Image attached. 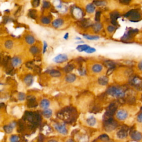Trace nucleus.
Instances as JSON below:
<instances>
[{
	"mask_svg": "<svg viewBox=\"0 0 142 142\" xmlns=\"http://www.w3.org/2000/svg\"><path fill=\"white\" fill-rule=\"evenodd\" d=\"M44 136L42 134H40L38 137V142H43L44 141Z\"/></svg>",
	"mask_w": 142,
	"mask_h": 142,
	"instance_id": "4d7b16f0",
	"label": "nucleus"
},
{
	"mask_svg": "<svg viewBox=\"0 0 142 142\" xmlns=\"http://www.w3.org/2000/svg\"><path fill=\"white\" fill-rule=\"evenodd\" d=\"M98 139H101V141L104 142H108L109 141V137H108V135H106V134L101 135V136L98 137Z\"/></svg>",
	"mask_w": 142,
	"mask_h": 142,
	"instance_id": "4c0bfd02",
	"label": "nucleus"
},
{
	"mask_svg": "<svg viewBox=\"0 0 142 142\" xmlns=\"http://www.w3.org/2000/svg\"><path fill=\"white\" fill-rule=\"evenodd\" d=\"M93 28L94 31L96 32H99L102 28V26L101 24L100 23H99L98 22H96V23H94L93 26Z\"/></svg>",
	"mask_w": 142,
	"mask_h": 142,
	"instance_id": "473e14b6",
	"label": "nucleus"
},
{
	"mask_svg": "<svg viewBox=\"0 0 142 142\" xmlns=\"http://www.w3.org/2000/svg\"><path fill=\"white\" fill-rule=\"evenodd\" d=\"M25 40H26V42L27 43L30 45L33 44L35 42V38L34 36H32V35L26 36L25 37Z\"/></svg>",
	"mask_w": 142,
	"mask_h": 142,
	"instance_id": "b1692460",
	"label": "nucleus"
},
{
	"mask_svg": "<svg viewBox=\"0 0 142 142\" xmlns=\"http://www.w3.org/2000/svg\"><path fill=\"white\" fill-rule=\"evenodd\" d=\"M78 72L79 74H80L81 75H86V71L84 68H80L78 69Z\"/></svg>",
	"mask_w": 142,
	"mask_h": 142,
	"instance_id": "3c124183",
	"label": "nucleus"
},
{
	"mask_svg": "<svg viewBox=\"0 0 142 142\" xmlns=\"http://www.w3.org/2000/svg\"><path fill=\"white\" fill-rule=\"evenodd\" d=\"M131 83L137 88L141 89L142 88V81L139 77H132L130 80Z\"/></svg>",
	"mask_w": 142,
	"mask_h": 142,
	"instance_id": "1a4fd4ad",
	"label": "nucleus"
},
{
	"mask_svg": "<svg viewBox=\"0 0 142 142\" xmlns=\"http://www.w3.org/2000/svg\"><path fill=\"white\" fill-rule=\"evenodd\" d=\"M128 128L127 126L122 127L120 130L118 131L117 133V137L120 139L126 138L128 136Z\"/></svg>",
	"mask_w": 142,
	"mask_h": 142,
	"instance_id": "423d86ee",
	"label": "nucleus"
},
{
	"mask_svg": "<svg viewBox=\"0 0 142 142\" xmlns=\"http://www.w3.org/2000/svg\"><path fill=\"white\" fill-rule=\"evenodd\" d=\"M106 92L109 95L116 98H123L125 96V92L123 89L115 86L109 87Z\"/></svg>",
	"mask_w": 142,
	"mask_h": 142,
	"instance_id": "f03ea898",
	"label": "nucleus"
},
{
	"mask_svg": "<svg viewBox=\"0 0 142 142\" xmlns=\"http://www.w3.org/2000/svg\"><path fill=\"white\" fill-rule=\"evenodd\" d=\"M25 120H23V119L19 120V122H18V127L17 129V132H19V133H21L23 131H25Z\"/></svg>",
	"mask_w": 142,
	"mask_h": 142,
	"instance_id": "4be33fe9",
	"label": "nucleus"
},
{
	"mask_svg": "<svg viewBox=\"0 0 142 142\" xmlns=\"http://www.w3.org/2000/svg\"><path fill=\"white\" fill-rule=\"evenodd\" d=\"M96 51V49L95 48H93V47H89V48L87 49V50L85 52H86L87 53H92L95 52Z\"/></svg>",
	"mask_w": 142,
	"mask_h": 142,
	"instance_id": "49530a36",
	"label": "nucleus"
},
{
	"mask_svg": "<svg viewBox=\"0 0 142 142\" xmlns=\"http://www.w3.org/2000/svg\"><path fill=\"white\" fill-rule=\"evenodd\" d=\"M64 21L61 18H57L53 21L52 25L54 28H59L63 25Z\"/></svg>",
	"mask_w": 142,
	"mask_h": 142,
	"instance_id": "6ab92c4d",
	"label": "nucleus"
},
{
	"mask_svg": "<svg viewBox=\"0 0 142 142\" xmlns=\"http://www.w3.org/2000/svg\"><path fill=\"white\" fill-rule=\"evenodd\" d=\"M20 137L16 135H12L9 138L10 142H20Z\"/></svg>",
	"mask_w": 142,
	"mask_h": 142,
	"instance_id": "e433bc0d",
	"label": "nucleus"
},
{
	"mask_svg": "<svg viewBox=\"0 0 142 142\" xmlns=\"http://www.w3.org/2000/svg\"><path fill=\"white\" fill-rule=\"evenodd\" d=\"M53 60L57 63H63L68 60V56L66 54H60L55 57Z\"/></svg>",
	"mask_w": 142,
	"mask_h": 142,
	"instance_id": "9d476101",
	"label": "nucleus"
},
{
	"mask_svg": "<svg viewBox=\"0 0 142 142\" xmlns=\"http://www.w3.org/2000/svg\"><path fill=\"white\" fill-rule=\"evenodd\" d=\"M42 114H43L45 118H49L52 116V110L50 109H44L43 111Z\"/></svg>",
	"mask_w": 142,
	"mask_h": 142,
	"instance_id": "bb28decb",
	"label": "nucleus"
},
{
	"mask_svg": "<svg viewBox=\"0 0 142 142\" xmlns=\"http://www.w3.org/2000/svg\"><path fill=\"white\" fill-rule=\"evenodd\" d=\"M51 6V3H49V2L47 1H44L43 3V7L44 8H48L49 7H50Z\"/></svg>",
	"mask_w": 142,
	"mask_h": 142,
	"instance_id": "603ef678",
	"label": "nucleus"
},
{
	"mask_svg": "<svg viewBox=\"0 0 142 142\" xmlns=\"http://www.w3.org/2000/svg\"><path fill=\"white\" fill-rule=\"evenodd\" d=\"M90 46H89L87 44H81V45H78L76 48L77 50L78 51L80 52L83 51H86L87 49H88Z\"/></svg>",
	"mask_w": 142,
	"mask_h": 142,
	"instance_id": "7c9ffc66",
	"label": "nucleus"
},
{
	"mask_svg": "<svg viewBox=\"0 0 142 142\" xmlns=\"http://www.w3.org/2000/svg\"><path fill=\"white\" fill-rule=\"evenodd\" d=\"M101 15V11H97L95 17V20L97 22H99L100 21V17Z\"/></svg>",
	"mask_w": 142,
	"mask_h": 142,
	"instance_id": "de8ad7c7",
	"label": "nucleus"
},
{
	"mask_svg": "<svg viewBox=\"0 0 142 142\" xmlns=\"http://www.w3.org/2000/svg\"><path fill=\"white\" fill-rule=\"evenodd\" d=\"M74 65H72V64H69V65L66 66V67L64 68V71H65L66 73H68L72 72L73 69H74Z\"/></svg>",
	"mask_w": 142,
	"mask_h": 142,
	"instance_id": "72a5a7b5",
	"label": "nucleus"
},
{
	"mask_svg": "<svg viewBox=\"0 0 142 142\" xmlns=\"http://www.w3.org/2000/svg\"><path fill=\"white\" fill-rule=\"evenodd\" d=\"M34 72L36 73H37V74H39V73H41V68H40L39 66H35V67L34 68Z\"/></svg>",
	"mask_w": 142,
	"mask_h": 142,
	"instance_id": "8fccbe9b",
	"label": "nucleus"
},
{
	"mask_svg": "<svg viewBox=\"0 0 142 142\" xmlns=\"http://www.w3.org/2000/svg\"><path fill=\"white\" fill-rule=\"evenodd\" d=\"M76 79V76L73 74H68L66 77V80L68 83L74 82Z\"/></svg>",
	"mask_w": 142,
	"mask_h": 142,
	"instance_id": "393cba45",
	"label": "nucleus"
},
{
	"mask_svg": "<svg viewBox=\"0 0 142 142\" xmlns=\"http://www.w3.org/2000/svg\"><path fill=\"white\" fill-rule=\"evenodd\" d=\"M47 72H48L49 74L53 77H59L61 75V72L57 70H49L47 71Z\"/></svg>",
	"mask_w": 142,
	"mask_h": 142,
	"instance_id": "5701e85b",
	"label": "nucleus"
},
{
	"mask_svg": "<svg viewBox=\"0 0 142 142\" xmlns=\"http://www.w3.org/2000/svg\"><path fill=\"white\" fill-rule=\"evenodd\" d=\"M75 39H78V40H79L80 41V40L81 39V38H79V37H76L75 38Z\"/></svg>",
	"mask_w": 142,
	"mask_h": 142,
	"instance_id": "69168bd1",
	"label": "nucleus"
},
{
	"mask_svg": "<svg viewBox=\"0 0 142 142\" xmlns=\"http://www.w3.org/2000/svg\"><path fill=\"white\" fill-rule=\"evenodd\" d=\"M138 68L140 70L142 71V61H141L138 64Z\"/></svg>",
	"mask_w": 142,
	"mask_h": 142,
	"instance_id": "052dcab7",
	"label": "nucleus"
},
{
	"mask_svg": "<svg viewBox=\"0 0 142 142\" xmlns=\"http://www.w3.org/2000/svg\"><path fill=\"white\" fill-rule=\"evenodd\" d=\"M115 30V26H109L107 27V30L109 32L112 33L113 32H114Z\"/></svg>",
	"mask_w": 142,
	"mask_h": 142,
	"instance_id": "09e8293b",
	"label": "nucleus"
},
{
	"mask_svg": "<svg viewBox=\"0 0 142 142\" xmlns=\"http://www.w3.org/2000/svg\"><path fill=\"white\" fill-rule=\"evenodd\" d=\"M47 46H48V45H47V42L46 41H44L43 42V53H44L46 52V49L47 48Z\"/></svg>",
	"mask_w": 142,
	"mask_h": 142,
	"instance_id": "5fc2aeb1",
	"label": "nucleus"
},
{
	"mask_svg": "<svg viewBox=\"0 0 142 142\" xmlns=\"http://www.w3.org/2000/svg\"><path fill=\"white\" fill-rule=\"evenodd\" d=\"M113 70H114V69H113V68H109V69H108V72H107V74H108V75L110 74L111 73H112Z\"/></svg>",
	"mask_w": 142,
	"mask_h": 142,
	"instance_id": "bf43d9fd",
	"label": "nucleus"
},
{
	"mask_svg": "<svg viewBox=\"0 0 142 142\" xmlns=\"http://www.w3.org/2000/svg\"><path fill=\"white\" fill-rule=\"evenodd\" d=\"M83 37L84 38L88 40H97L99 38V37L98 36H93V35H84Z\"/></svg>",
	"mask_w": 142,
	"mask_h": 142,
	"instance_id": "f704fd0d",
	"label": "nucleus"
},
{
	"mask_svg": "<svg viewBox=\"0 0 142 142\" xmlns=\"http://www.w3.org/2000/svg\"><path fill=\"white\" fill-rule=\"evenodd\" d=\"M16 124H17L16 122H13L11 123L8 125H4V126L3 127V129H4V132L7 134L11 133V132H12L14 128L16 127Z\"/></svg>",
	"mask_w": 142,
	"mask_h": 142,
	"instance_id": "2eb2a0df",
	"label": "nucleus"
},
{
	"mask_svg": "<svg viewBox=\"0 0 142 142\" xmlns=\"http://www.w3.org/2000/svg\"><path fill=\"white\" fill-rule=\"evenodd\" d=\"M11 65L13 67H16L20 66L21 63H22V61H21L20 58L17 57H15L11 59Z\"/></svg>",
	"mask_w": 142,
	"mask_h": 142,
	"instance_id": "f3484780",
	"label": "nucleus"
},
{
	"mask_svg": "<svg viewBox=\"0 0 142 142\" xmlns=\"http://www.w3.org/2000/svg\"><path fill=\"white\" fill-rule=\"evenodd\" d=\"M68 36H69V34H68V33H67V34H66L65 36H64V38L65 39H67L68 38Z\"/></svg>",
	"mask_w": 142,
	"mask_h": 142,
	"instance_id": "680f3d73",
	"label": "nucleus"
},
{
	"mask_svg": "<svg viewBox=\"0 0 142 142\" xmlns=\"http://www.w3.org/2000/svg\"><path fill=\"white\" fill-rule=\"evenodd\" d=\"M105 65L106 67L108 68V69H109V68H113V69H114L115 67V63L112 61H105Z\"/></svg>",
	"mask_w": 142,
	"mask_h": 142,
	"instance_id": "2f4dec72",
	"label": "nucleus"
},
{
	"mask_svg": "<svg viewBox=\"0 0 142 142\" xmlns=\"http://www.w3.org/2000/svg\"><path fill=\"white\" fill-rule=\"evenodd\" d=\"M40 3V0H33L32 2V6L34 7H37L39 5Z\"/></svg>",
	"mask_w": 142,
	"mask_h": 142,
	"instance_id": "a18cd8bd",
	"label": "nucleus"
},
{
	"mask_svg": "<svg viewBox=\"0 0 142 142\" xmlns=\"http://www.w3.org/2000/svg\"><path fill=\"white\" fill-rule=\"evenodd\" d=\"M13 42L11 40H7L6 41L5 43H4V46H5V47L7 49H11L13 47Z\"/></svg>",
	"mask_w": 142,
	"mask_h": 142,
	"instance_id": "58836bf2",
	"label": "nucleus"
},
{
	"mask_svg": "<svg viewBox=\"0 0 142 142\" xmlns=\"http://www.w3.org/2000/svg\"><path fill=\"white\" fill-rule=\"evenodd\" d=\"M137 120L139 122L142 123V113H141L140 114H138V117H137Z\"/></svg>",
	"mask_w": 142,
	"mask_h": 142,
	"instance_id": "6e6d98bb",
	"label": "nucleus"
},
{
	"mask_svg": "<svg viewBox=\"0 0 142 142\" xmlns=\"http://www.w3.org/2000/svg\"><path fill=\"white\" fill-rule=\"evenodd\" d=\"M51 19L48 17H44L41 19V22L45 25H48L51 23Z\"/></svg>",
	"mask_w": 142,
	"mask_h": 142,
	"instance_id": "ea45409f",
	"label": "nucleus"
},
{
	"mask_svg": "<svg viewBox=\"0 0 142 142\" xmlns=\"http://www.w3.org/2000/svg\"><path fill=\"white\" fill-rule=\"evenodd\" d=\"M83 43V41H79L77 42V43Z\"/></svg>",
	"mask_w": 142,
	"mask_h": 142,
	"instance_id": "338daca9",
	"label": "nucleus"
},
{
	"mask_svg": "<svg viewBox=\"0 0 142 142\" xmlns=\"http://www.w3.org/2000/svg\"><path fill=\"white\" fill-rule=\"evenodd\" d=\"M24 82L26 86L30 87L32 84L34 82V77L31 74H28L25 77L24 79Z\"/></svg>",
	"mask_w": 142,
	"mask_h": 142,
	"instance_id": "a211bd4d",
	"label": "nucleus"
},
{
	"mask_svg": "<svg viewBox=\"0 0 142 142\" xmlns=\"http://www.w3.org/2000/svg\"><path fill=\"white\" fill-rule=\"evenodd\" d=\"M128 117V113L125 110H119L117 113V118L119 120H125Z\"/></svg>",
	"mask_w": 142,
	"mask_h": 142,
	"instance_id": "dca6fc26",
	"label": "nucleus"
},
{
	"mask_svg": "<svg viewBox=\"0 0 142 142\" xmlns=\"http://www.w3.org/2000/svg\"><path fill=\"white\" fill-rule=\"evenodd\" d=\"M22 119L23 120H27L30 123H34V113L30 111H26L23 116Z\"/></svg>",
	"mask_w": 142,
	"mask_h": 142,
	"instance_id": "9b49d317",
	"label": "nucleus"
},
{
	"mask_svg": "<svg viewBox=\"0 0 142 142\" xmlns=\"http://www.w3.org/2000/svg\"><path fill=\"white\" fill-rule=\"evenodd\" d=\"M92 71L94 73H99L103 70V66L100 64H96L92 68Z\"/></svg>",
	"mask_w": 142,
	"mask_h": 142,
	"instance_id": "412c9836",
	"label": "nucleus"
},
{
	"mask_svg": "<svg viewBox=\"0 0 142 142\" xmlns=\"http://www.w3.org/2000/svg\"><path fill=\"white\" fill-rule=\"evenodd\" d=\"M101 109L98 108V107H94V108H93V111L92 112H94V113H97V112H98L100 111Z\"/></svg>",
	"mask_w": 142,
	"mask_h": 142,
	"instance_id": "13d9d810",
	"label": "nucleus"
},
{
	"mask_svg": "<svg viewBox=\"0 0 142 142\" xmlns=\"http://www.w3.org/2000/svg\"><path fill=\"white\" fill-rule=\"evenodd\" d=\"M40 105H41V106L42 108L46 109H47L49 107V102L48 100H47V99H44L43 100L41 101Z\"/></svg>",
	"mask_w": 142,
	"mask_h": 142,
	"instance_id": "cd10ccee",
	"label": "nucleus"
},
{
	"mask_svg": "<svg viewBox=\"0 0 142 142\" xmlns=\"http://www.w3.org/2000/svg\"><path fill=\"white\" fill-rule=\"evenodd\" d=\"M117 108H118V106L117 104L115 103H110L109 106H108L107 109H106V114L110 116H112L113 117V115L114 114L116 110H117Z\"/></svg>",
	"mask_w": 142,
	"mask_h": 142,
	"instance_id": "0eeeda50",
	"label": "nucleus"
},
{
	"mask_svg": "<svg viewBox=\"0 0 142 142\" xmlns=\"http://www.w3.org/2000/svg\"><path fill=\"white\" fill-rule=\"evenodd\" d=\"M27 106L28 108H36L38 104L36 101V98L33 96H28L27 97Z\"/></svg>",
	"mask_w": 142,
	"mask_h": 142,
	"instance_id": "6e6552de",
	"label": "nucleus"
},
{
	"mask_svg": "<svg viewBox=\"0 0 142 142\" xmlns=\"http://www.w3.org/2000/svg\"><path fill=\"white\" fill-rule=\"evenodd\" d=\"M110 17L111 23H112V25H113V26H116L118 25L117 20L120 17L119 13L117 11L113 12L110 13Z\"/></svg>",
	"mask_w": 142,
	"mask_h": 142,
	"instance_id": "ddd939ff",
	"label": "nucleus"
},
{
	"mask_svg": "<svg viewBox=\"0 0 142 142\" xmlns=\"http://www.w3.org/2000/svg\"><path fill=\"white\" fill-rule=\"evenodd\" d=\"M104 128L107 132H110L114 130L118 127V123L113 119V118L106 122H103Z\"/></svg>",
	"mask_w": 142,
	"mask_h": 142,
	"instance_id": "20e7f679",
	"label": "nucleus"
},
{
	"mask_svg": "<svg viewBox=\"0 0 142 142\" xmlns=\"http://www.w3.org/2000/svg\"><path fill=\"white\" fill-rule=\"evenodd\" d=\"M57 116L59 118L63 119L67 123H72L74 122L77 117V113L75 109L68 106L64 108L58 113Z\"/></svg>",
	"mask_w": 142,
	"mask_h": 142,
	"instance_id": "f257e3e1",
	"label": "nucleus"
},
{
	"mask_svg": "<svg viewBox=\"0 0 142 142\" xmlns=\"http://www.w3.org/2000/svg\"><path fill=\"white\" fill-rule=\"evenodd\" d=\"M30 52L32 54H37L38 53H39V48H38L37 46H32L31 47L30 49Z\"/></svg>",
	"mask_w": 142,
	"mask_h": 142,
	"instance_id": "c9c22d12",
	"label": "nucleus"
},
{
	"mask_svg": "<svg viewBox=\"0 0 142 142\" xmlns=\"http://www.w3.org/2000/svg\"><path fill=\"white\" fill-rule=\"evenodd\" d=\"M26 98V95L23 93H19L18 95V99L19 101H24Z\"/></svg>",
	"mask_w": 142,
	"mask_h": 142,
	"instance_id": "79ce46f5",
	"label": "nucleus"
},
{
	"mask_svg": "<svg viewBox=\"0 0 142 142\" xmlns=\"http://www.w3.org/2000/svg\"><path fill=\"white\" fill-rule=\"evenodd\" d=\"M26 67L28 68H30V69H34V67H35V65H34V63H33L32 62H28L26 63Z\"/></svg>",
	"mask_w": 142,
	"mask_h": 142,
	"instance_id": "c03bdc74",
	"label": "nucleus"
},
{
	"mask_svg": "<svg viewBox=\"0 0 142 142\" xmlns=\"http://www.w3.org/2000/svg\"><path fill=\"white\" fill-rule=\"evenodd\" d=\"M82 11L81 9L78 8H75L74 9V11H73V14H74L75 17H77V18H79L82 17Z\"/></svg>",
	"mask_w": 142,
	"mask_h": 142,
	"instance_id": "c756f323",
	"label": "nucleus"
},
{
	"mask_svg": "<svg viewBox=\"0 0 142 142\" xmlns=\"http://www.w3.org/2000/svg\"><path fill=\"white\" fill-rule=\"evenodd\" d=\"M94 4H96L97 6H105L106 5V2L105 1H102V0H101V1H96L94 2Z\"/></svg>",
	"mask_w": 142,
	"mask_h": 142,
	"instance_id": "a19ab883",
	"label": "nucleus"
},
{
	"mask_svg": "<svg viewBox=\"0 0 142 142\" xmlns=\"http://www.w3.org/2000/svg\"><path fill=\"white\" fill-rule=\"evenodd\" d=\"M29 13V15L30 17L32 18H36V11L35 10H30Z\"/></svg>",
	"mask_w": 142,
	"mask_h": 142,
	"instance_id": "37998d69",
	"label": "nucleus"
},
{
	"mask_svg": "<svg viewBox=\"0 0 142 142\" xmlns=\"http://www.w3.org/2000/svg\"><path fill=\"white\" fill-rule=\"evenodd\" d=\"M97 120L94 117H91L87 119V123L90 126H94L96 124Z\"/></svg>",
	"mask_w": 142,
	"mask_h": 142,
	"instance_id": "c85d7f7f",
	"label": "nucleus"
},
{
	"mask_svg": "<svg viewBox=\"0 0 142 142\" xmlns=\"http://www.w3.org/2000/svg\"><path fill=\"white\" fill-rule=\"evenodd\" d=\"M67 142H74L73 141V140H72V139H69V140L67 141Z\"/></svg>",
	"mask_w": 142,
	"mask_h": 142,
	"instance_id": "0e129e2a",
	"label": "nucleus"
},
{
	"mask_svg": "<svg viewBox=\"0 0 142 142\" xmlns=\"http://www.w3.org/2000/svg\"><path fill=\"white\" fill-rule=\"evenodd\" d=\"M138 30L129 28L128 30L125 32L124 35H123V36L122 38V40L123 41L125 42L130 41V40L133 38L134 36L138 33Z\"/></svg>",
	"mask_w": 142,
	"mask_h": 142,
	"instance_id": "39448f33",
	"label": "nucleus"
},
{
	"mask_svg": "<svg viewBox=\"0 0 142 142\" xmlns=\"http://www.w3.org/2000/svg\"><path fill=\"white\" fill-rule=\"evenodd\" d=\"M124 17L129 18V20L132 22H136L140 20L141 15L138 9H132L124 15Z\"/></svg>",
	"mask_w": 142,
	"mask_h": 142,
	"instance_id": "7ed1b4c3",
	"label": "nucleus"
},
{
	"mask_svg": "<svg viewBox=\"0 0 142 142\" xmlns=\"http://www.w3.org/2000/svg\"><path fill=\"white\" fill-rule=\"evenodd\" d=\"M98 81L99 84L102 86H106L108 83V78L106 76H102L99 78Z\"/></svg>",
	"mask_w": 142,
	"mask_h": 142,
	"instance_id": "aec40b11",
	"label": "nucleus"
},
{
	"mask_svg": "<svg viewBox=\"0 0 142 142\" xmlns=\"http://www.w3.org/2000/svg\"><path fill=\"white\" fill-rule=\"evenodd\" d=\"M131 137L132 139L136 141H139L142 139V134L137 131H132L131 132Z\"/></svg>",
	"mask_w": 142,
	"mask_h": 142,
	"instance_id": "4468645a",
	"label": "nucleus"
},
{
	"mask_svg": "<svg viewBox=\"0 0 142 142\" xmlns=\"http://www.w3.org/2000/svg\"><path fill=\"white\" fill-rule=\"evenodd\" d=\"M48 142H58L56 140H54V139H51V140H49Z\"/></svg>",
	"mask_w": 142,
	"mask_h": 142,
	"instance_id": "e2e57ef3",
	"label": "nucleus"
},
{
	"mask_svg": "<svg viewBox=\"0 0 142 142\" xmlns=\"http://www.w3.org/2000/svg\"><path fill=\"white\" fill-rule=\"evenodd\" d=\"M120 2L122 4H128L130 3V2L131 1V0H119Z\"/></svg>",
	"mask_w": 142,
	"mask_h": 142,
	"instance_id": "864d4df0",
	"label": "nucleus"
},
{
	"mask_svg": "<svg viewBox=\"0 0 142 142\" xmlns=\"http://www.w3.org/2000/svg\"><path fill=\"white\" fill-rule=\"evenodd\" d=\"M96 7L94 6L93 3H89L88 4H87L86 6V9L87 12L89 13H93L94 11H95Z\"/></svg>",
	"mask_w": 142,
	"mask_h": 142,
	"instance_id": "a878e982",
	"label": "nucleus"
},
{
	"mask_svg": "<svg viewBox=\"0 0 142 142\" xmlns=\"http://www.w3.org/2000/svg\"><path fill=\"white\" fill-rule=\"evenodd\" d=\"M54 128L56 129L57 131H58L59 133L62 134L63 135H66L67 134V130L66 129V126L62 124L56 123L54 125Z\"/></svg>",
	"mask_w": 142,
	"mask_h": 142,
	"instance_id": "f8f14e48",
	"label": "nucleus"
}]
</instances>
